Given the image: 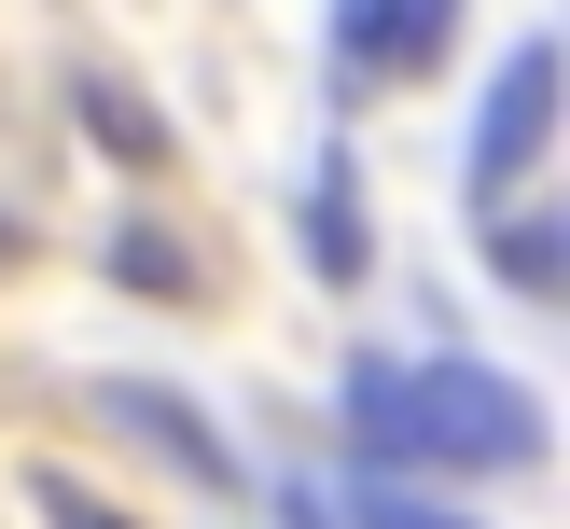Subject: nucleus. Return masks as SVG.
I'll use <instances>...</instances> for the list:
<instances>
[{"mask_svg":"<svg viewBox=\"0 0 570 529\" xmlns=\"http://www.w3.org/2000/svg\"><path fill=\"white\" fill-rule=\"evenodd\" d=\"M334 418H348V460L376 473H529L543 460V390L501 362H348Z\"/></svg>","mask_w":570,"mask_h":529,"instance_id":"f257e3e1","label":"nucleus"},{"mask_svg":"<svg viewBox=\"0 0 570 529\" xmlns=\"http://www.w3.org/2000/svg\"><path fill=\"white\" fill-rule=\"evenodd\" d=\"M543 139H557V42H515L488 70V111H473V154H460V195L473 209H501V195L543 167Z\"/></svg>","mask_w":570,"mask_h":529,"instance_id":"f03ea898","label":"nucleus"},{"mask_svg":"<svg viewBox=\"0 0 570 529\" xmlns=\"http://www.w3.org/2000/svg\"><path fill=\"white\" fill-rule=\"evenodd\" d=\"M460 28V0H334V98H390L417 84Z\"/></svg>","mask_w":570,"mask_h":529,"instance_id":"7ed1b4c3","label":"nucleus"},{"mask_svg":"<svg viewBox=\"0 0 570 529\" xmlns=\"http://www.w3.org/2000/svg\"><path fill=\"white\" fill-rule=\"evenodd\" d=\"M98 418H111V432H139L167 473H195V488H237V473H250V460H237V445H223L167 376H111V390H98Z\"/></svg>","mask_w":570,"mask_h":529,"instance_id":"20e7f679","label":"nucleus"},{"mask_svg":"<svg viewBox=\"0 0 570 529\" xmlns=\"http://www.w3.org/2000/svg\"><path fill=\"white\" fill-rule=\"evenodd\" d=\"M362 265H376V223H362V167H348V154H321V167H306V278H334V293H348Z\"/></svg>","mask_w":570,"mask_h":529,"instance_id":"39448f33","label":"nucleus"},{"mask_svg":"<svg viewBox=\"0 0 570 529\" xmlns=\"http://www.w3.org/2000/svg\"><path fill=\"white\" fill-rule=\"evenodd\" d=\"M293 529H473V516H445V501H404V488H376V473H348V488H293Z\"/></svg>","mask_w":570,"mask_h":529,"instance_id":"423d86ee","label":"nucleus"},{"mask_svg":"<svg viewBox=\"0 0 570 529\" xmlns=\"http://www.w3.org/2000/svg\"><path fill=\"white\" fill-rule=\"evenodd\" d=\"M70 111H83V139H98L111 167H167V111H154V98H126L111 70H83V84H70Z\"/></svg>","mask_w":570,"mask_h":529,"instance_id":"0eeeda50","label":"nucleus"},{"mask_svg":"<svg viewBox=\"0 0 570 529\" xmlns=\"http://www.w3.org/2000/svg\"><path fill=\"white\" fill-rule=\"evenodd\" d=\"M111 278L154 293V306H195V251L167 237V223H111Z\"/></svg>","mask_w":570,"mask_h":529,"instance_id":"6e6552de","label":"nucleus"},{"mask_svg":"<svg viewBox=\"0 0 570 529\" xmlns=\"http://www.w3.org/2000/svg\"><path fill=\"white\" fill-rule=\"evenodd\" d=\"M488 265L515 278L529 306H543V293H570V223H557V209H529V223H501V237H488Z\"/></svg>","mask_w":570,"mask_h":529,"instance_id":"1a4fd4ad","label":"nucleus"},{"mask_svg":"<svg viewBox=\"0 0 570 529\" xmlns=\"http://www.w3.org/2000/svg\"><path fill=\"white\" fill-rule=\"evenodd\" d=\"M28 516L42 529H139V516H111V501L83 488V473H56V460H28Z\"/></svg>","mask_w":570,"mask_h":529,"instance_id":"9d476101","label":"nucleus"},{"mask_svg":"<svg viewBox=\"0 0 570 529\" xmlns=\"http://www.w3.org/2000/svg\"><path fill=\"white\" fill-rule=\"evenodd\" d=\"M0 251H14V223H0Z\"/></svg>","mask_w":570,"mask_h":529,"instance_id":"9b49d317","label":"nucleus"}]
</instances>
